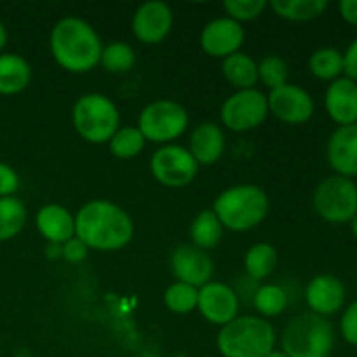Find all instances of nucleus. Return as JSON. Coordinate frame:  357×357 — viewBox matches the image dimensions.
Here are the masks:
<instances>
[{
    "label": "nucleus",
    "instance_id": "f257e3e1",
    "mask_svg": "<svg viewBox=\"0 0 357 357\" xmlns=\"http://www.w3.org/2000/svg\"><path fill=\"white\" fill-rule=\"evenodd\" d=\"M135 234L132 220L121 206L91 201L75 216V237L98 251H117L128 246Z\"/></svg>",
    "mask_w": 357,
    "mask_h": 357
},
{
    "label": "nucleus",
    "instance_id": "f03ea898",
    "mask_svg": "<svg viewBox=\"0 0 357 357\" xmlns=\"http://www.w3.org/2000/svg\"><path fill=\"white\" fill-rule=\"evenodd\" d=\"M103 47L98 33L80 17H63L51 31V52L61 68L84 73L100 63Z\"/></svg>",
    "mask_w": 357,
    "mask_h": 357
},
{
    "label": "nucleus",
    "instance_id": "7ed1b4c3",
    "mask_svg": "<svg viewBox=\"0 0 357 357\" xmlns=\"http://www.w3.org/2000/svg\"><path fill=\"white\" fill-rule=\"evenodd\" d=\"M216 345L223 357H265L275 347V330L261 317H236L220 330Z\"/></svg>",
    "mask_w": 357,
    "mask_h": 357
},
{
    "label": "nucleus",
    "instance_id": "20e7f679",
    "mask_svg": "<svg viewBox=\"0 0 357 357\" xmlns=\"http://www.w3.org/2000/svg\"><path fill=\"white\" fill-rule=\"evenodd\" d=\"M222 227L244 232L260 225L268 211L267 194L255 185H237L223 190L213 204Z\"/></svg>",
    "mask_w": 357,
    "mask_h": 357
},
{
    "label": "nucleus",
    "instance_id": "39448f33",
    "mask_svg": "<svg viewBox=\"0 0 357 357\" xmlns=\"http://www.w3.org/2000/svg\"><path fill=\"white\" fill-rule=\"evenodd\" d=\"M281 344L288 357H330L335 330L326 317L312 312L300 314L286 324Z\"/></svg>",
    "mask_w": 357,
    "mask_h": 357
},
{
    "label": "nucleus",
    "instance_id": "423d86ee",
    "mask_svg": "<svg viewBox=\"0 0 357 357\" xmlns=\"http://www.w3.org/2000/svg\"><path fill=\"white\" fill-rule=\"evenodd\" d=\"M73 128L89 143H108L117 132L119 110L114 101L100 93L84 94L73 105Z\"/></svg>",
    "mask_w": 357,
    "mask_h": 357
},
{
    "label": "nucleus",
    "instance_id": "0eeeda50",
    "mask_svg": "<svg viewBox=\"0 0 357 357\" xmlns=\"http://www.w3.org/2000/svg\"><path fill=\"white\" fill-rule=\"evenodd\" d=\"M314 209L328 223H351L357 215V183L351 178H326L317 185L312 197Z\"/></svg>",
    "mask_w": 357,
    "mask_h": 357
},
{
    "label": "nucleus",
    "instance_id": "6e6552de",
    "mask_svg": "<svg viewBox=\"0 0 357 357\" xmlns=\"http://www.w3.org/2000/svg\"><path fill=\"white\" fill-rule=\"evenodd\" d=\"M188 114L176 101L160 100L146 105L138 119V129L143 138L153 143H167L185 132Z\"/></svg>",
    "mask_w": 357,
    "mask_h": 357
},
{
    "label": "nucleus",
    "instance_id": "1a4fd4ad",
    "mask_svg": "<svg viewBox=\"0 0 357 357\" xmlns=\"http://www.w3.org/2000/svg\"><path fill=\"white\" fill-rule=\"evenodd\" d=\"M199 164L187 149L180 145H166L150 159V171L159 183L171 188L187 187L197 174Z\"/></svg>",
    "mask_w": 357,
    "mask_h": 357
},
{
    "label": "nucleus",
    "instance_id": "9d476101",
    "mask_svg": "<svg viewBox=\"0 0 357 357\" xmlns=\"http://www.w3.org/2000/svg\"><path fill=\"white\" fill-rule=\"evenodd\" d=\"M267 114V96L257 89H243L227 98L222 107V122L230 131L244 132L261 126Z\"/></svg>",
    "mask_w": 357,
    "mask_h": 357
},
{
    "label": "nucleus",
    "instance_id": "9b49d317",
    "mask_svg": "<svg viewBox=\"0 0 357 357\" xmlns=\"http://www.w3.org/2000/svg\"><path fill=\"white\" fill-rule=\"evenodd\" d=\"M268 110L286 124H303L314 115V100L305 89L295 84L272 89L267 96Z\"/></svg>",
    "mask_w": 357,
    "mask_h": 357
},
{
    "label": "nucleus",
    "instance_id": "f8f14e48",
    "mask_svg": "<svg viewBox=\"0 0 357 357\" xmlns=\"http://www.w3.org/2000/svg\"><path fill=\"white\" fill-rule=\"evenodd\" d=\"M197 309L206 321L218 326L232 323L237 317L239 300L236 291L223 282H211L199 288Z\"/></svg>",
    "mask_w": 357,
    "mask_h": 357
},
{
    "label": "nucleus",
    "instance_id": "ddd939ff",
    "mask_svg": "<svg viewBox=\"0 0 357 357\" xmlns=\"http://www.w3.org/2000/svg\"><path fill=\"white\" fill-rule=\"evenodd\" d=\"M244 28L232 17H218L209 21L201 31V47L211 58H229L239 52L243 45Z\"/></svg>",
    "mask_w": 357,
    "mask_h": 357
},
{
    "label": "nucleus",
    "instance_id": "4468645a",
    "mask_svg": "<svg viewBox=\"0 0 357 357\" xmlns=\"http://www.w3.org/2000/svg\"><path fill=\"white\" fill-rule=\"evenodd\" d=\"M171 271L178 281L199 289L211 279L213 260L206 251L199 250L194 244H183L171 255Z\"/></svg>",
    "mask_w": 357,
    "mask_h": 357
},
{
    "label": "nucleus",
    "instance_id": "2eb2a0df",
    "mask_svg": "<svg viewBox=\"0 0 357 357\" xmlns=\"http://www.w3.org/2000/svg\"><path fill=\"white\" fill-rule=\"evenodd\" d=\"M345 284L331 274H319L310 279L305 288V302L309 305L310 312L316 316L328 317L340 312L344 309Z\"/></svg>",
    "mask_w": 357,
    "mask_h": 357
},
{
    "label": "nucleus",
    "instance_id": "dca6fc26",
    "mask_svg": "<svg viewBox=\"0 0 357 357\" xmlns=\"http://www.w3.org/2000/svg\"><path fill=\"white\" fill-rule=\"evenodd\" d=\"M173 26V10L164 2H146L132 16V33L143 44H159Z\"/></svg>",
    "mask_w": 357,
    "mask_h": 357
},
{
    "label": "nucleus",
    "instance_id": "f3484780",
    "mask_svg": "<svg viewBox=\"0 0 357 357\" xmlns=\"http://www.w3.org/2000/svg\"><path fill=\"white\" fill-rule=\"evenodd\" d=\"M326 157L335 174L351 180L357 178V124L340 126L331 132Z\"/></svg>",
    "mask_w": 357,
    "mask_h": 357
},
{
    "label": "nucleus",
    "instance_id": "a211bd4d",
    "mask_svg": "<svg viewBox=\"0 0 357 357\" xmlns=\"http://www.w3.org/2000/svg\"><path fill=\"white\" fill-rule=\"evenodd\" d=\"M324 108L335 124H357V84L347 77L333 80L324 94Z\"/></svg>",
    "mask_w": 357,
    "mask_h": 357
},
{
    "label": "nucleus",
    "instance_id": "6ab92c4d",
    "mask_svg": "<svg viewBox=\"0 0 357 357\" xmlns=\"http://www.w3.org/2000/svg\"><path fill=\"white\" fill-rule=\"evenodd\" d=\"M35 223L49 244H65L75 237V218L59 204H47L38 209Z\"/></svg>",
    "mask_w": 357,
    "mask_h": 357
},
{
    "label": "nucleus",
    "instance_id": "aec40b11",
    "mask_svg": "<svg viewBox=\"0 0 357 357\" xmlns=\"http://www.w3.org/2000/svg\"><path fill=\"white\" fill-rule=\"evenodd\" d=\"M223 150H225V136L220 126L204 122L192 131L188 152L197 164H206V166L215 164L223 155Z\"/></svg>",
    "mask_w": 357,
    "mask_h": 357
},
{
    "label": "nucleus",
    "instance_id": "412c9836",
    "mask_svg": "<svg viewBox=\"0 0 357 357\" xmlns=\"http://www.w3.org/2000/svg\"><path fill=\"white\" fill-rule=\"evenodd\" d=\"M31 80V68L24 58L13 52L0 54V94L13 96L28 87Z\"/></svg>",
    "mask_w": 357,
    "mask_h": 357
},
{
    "label": "nucleus",
    "instance_id": "4be33fe9",
    "mask_svg": "<svg viewBox=\"0 0 357 357\" xmlns=\"http://www.w3.org/2000/svg\"><path fill=\"white\" fill-rule=\"evenodd\" d=\"M223 75L232 86L243 89H253L255 84L258 82V65L253 58L244 52H236L223 59Z\"/></svg>",
    "mask_w": 357,
    "mask_h": 357
},
{
    "label": "nucleus",
    "instance_id": "5701e85b",
    "mask_svg": "<svg viewBox=\"0 0 357 357\" xmlns=\"http://www.w3.org/2000/svg\"><path fill=\"white\" fill-rule=\"evenodd\" d=\"M223 227L213 209H204L194 218L190 225V237L195 248L206 251L215 248L220 243Z\"/></svg>",
    "mask_w": 357,
    "mask_h": 357
},
{
    "label": "nucleus",
    "instance_id": "b1692460",
    "mask_svg": "<svg viewBox=\"0 0 357 357\" xmlns=\"http://www.w3.org/2000/svg\"><path fill=\"white\" fill-rule=\"evenodd\" d=\"M268 6L282 20L310 21L319 17L330 3L326 0H272Z\"/></svg>",
    "mask_w": 357,
    "mask_h": 357
},
{
    "label": "nucleus",
    "instance_id": "393cba45",
    "mask_svg": "<svg viewBox=\"0 0 357 357\" xmlns=\"http://www.w3.org/2000/svg\"><path fill=\"white\" fill-rule=\"evenodd\" d=\"M309 70L316 79L333 82L344 77V52L335 47L317 49L310 56Z\"/></svg>",
    "mask_w": 357,
    "mask_h": 357
},
{
    "label": "nucleus",
    "instance_id": "a878e982",
    "mask_svg": "<svg viewBox=\"0 0 357 357\" xmlns=\"http://www.w3.org/2000/svg\"><path fill=\"white\" fill-rule=\"evenodd\" d=\"M26 223V208L16 197H0V243L10 241Z\"/></svg>",
    "mask_w": 357,
    "mask_h": 357
},
{
    "label": "nucleus",
    "instance_id": "bb28decb",
    "mask_svg": "<svg viewBox=\"0 0 357 357\" xmlns=\"http://www.w3.org/2000/svg\"><path fill=\"white\" fill-rule=\"evenodd\" d=\"M275 265H278V251L272 244L267 243L255 244L244 257V267H246L248 275L255 281L268 278L274 272Z\"/></svg>",
    "mask_w": 357,
    "mask_h": 357
},
{
    "label": "nucleus",
    "instance_id": "cd10ccee",
    "mask_svg": "<svg viewBox=\"0 0 357 357\" xmlns=\"http://www.w3.org/2000/svg\"><path fill=\"white\" fill-rule=\"evenodd\" d=\"M145 142L146 139L143 138L138 128H121L112 136L108 145H110L112 155L117 159H132L142 153V150L145 149Z\"/></svg>",
    "mask_w": 357,
    "mask_h": 357
},
{
    "label": "nucleus",
    "instance_id": "c85d7f7f",
    "mask_svg": "<svg viewBox=\"0 0 357 357\" xmlns=\"http://www.w3.org/2000/svg\"><path fill=\"white\" fill-rule=\"evenodd\" d=\"M255 309L265 317H274L284 312L288 307V293L278 284H265L255 293Z\"/></svg>",
    "mask_w": 357,
    "mask_h": 357
},
{
    "label": "nucleus",
    "instance_id": "c756f323",
    "mask_svg": "<svg viewBox=\"0 0 357 357\" xmlns=\"http://www.w3.org/2000/svg\"><path fill=\"white\" fill-rule=\"evenodd\" d=\"M100 63L112 73L129 72L136 63V52L126 42H112L101 51Z\"/></svg>",
    "mask_w": 357,
    "mask_h": 357
},
{
    "label": "nucleus",
    "instance_id": "7c9ffc66",
    "mask_svg": "<svg viewBox=\"0 0 357 357\" xmlns=\"http://www.w3.org/2000/svg\"><path fill=\"white\" fill-rule=\"evenodd\" d=\"M199 289L185 282H173L164 293V302L166 307L174 314H188L197 309Z\"/></svg>",
    "mask_w": 357,
    "mask_h": 357
},
{
    "label": "nucleus",
    "instance_id": "2f4dec72",
    "mask_svg": "<svg viewBox=\"0 0 357 357\" xmlns=\"http://www.w3.org/2000/svg\"><path fill=\"white\" fill-rule=\"evenodd\" d=\"M288 79L289 66L281 56L268 54L258 63V80H261L265 86L271 87V91L288 84Z\"/></svg>",
    "mask_w": 357,
    "mask_h": 357
},
{
    "label": "nucleus",
    "instance_id": "473e14b6",
    "mask_svg": "<svg viewBox=\"0 0 357 357\" xmlns=\"http://www.w3.org/2000/svg\"><path fill=\"white\" fill-rule=\"evenodd\" d=\"M229 17L241 23V21H251L260 16L267 7L265 0H227L223 3Z\"/></svg>",
    "mask_w": 357,
    "mask_h": 357
},
{
    "label": "nucleus",
    "instance_id": "72a5a7b5",
    "mask_svg": "<svg viewBox=\"0 0 357 357\" xmlns=\"http://www.w3.org/2000/svg\"><path fill=\"white\" fill-rule=\"evenodd\" d=\"M340 335L349 345L357 347V300L345 307L340 319Z\"/></svg>",
    "mask_w": 357,
    "mask_h": 357
},
{
    "label": "nucleus",
    "instance_id": "f704fd0d",
    "mask_svg": "<svg viewBox=\"0 0 357 357\" xmlns=\"http://www.w3.org/2000/svg\"><path fill=\"white\" fill-rule=\"evenodd\" d=\"M20 188V176L6 162H0V197H13Z\"/></svg>",
    "mask_w": 357,
    "mask_h": 357
},
{
    "label": "nucleus",
    "instance_id": "c9c22d12",
    "mask_svg": "<svg viewBox=\"0 0 357 357\" xmlns=\"http://www.w3.org/2000/svg\"><path fill=\"white\" fill-rule=\"evenodd\" d=\"M87 250L89 248L82 241L77 239V237H72L65 244H61V257L66 261H70V264H79V261H82L87 257Z\"/></svg>",
    "mask_w": 357,
    "mask_h": 357
},
{
    "label": "nucleus",
    "instance_id": "e433bc0d",
    "mask_svg": "<svg viewBox=\"0 0 357 357\" xmlns=\"http://www.w3.org/2000/svg\"><path fill=\"white\" fill-rule=\"evenodd\" d=\"M344 77L357 84V37L349 44L344 52Z\"/></svg>",
    "mask_w": 357,
    "mask_h": 357
},
{
    "label": "nucleus",
    "instance_id": "4c0bfd02",
    "mask_svg": "<svg viewBox=\"0 0 357 357\" xmlns=\"http://www.w3.org/2000/svg\"><path fill=\"white\" fill-rule=\"evenodd\" d=\"M338 13L345 23L357 26V0H342L338 3Z\"/></svg>",
    "mask_w": 357,
    "mask_h": 357
},
{
    "label": "nucleus",
    "instance_id": "58836bf2",
    "mask_svg": "<svg viewBox=\"0 0 357 357\" xmlns=\"http://www.w3.org/2000/svg\"><path fill=\"white\" fill-rule=\"evenodd\" d=\"M47 255H49V257H52V258L61 257V244H49Z\"/></svg>",
    "mask_w": 357,
    "mask_h": 357
},
{
    "label": "nucleus",
    "instance_id": "ea45409f",
    "mask_svg": "<svg viewBox=\"0 0 357 357\" xmlns=\"http://www.w3.org/2000/svg\"><path fill=\"white\" fill-rule=\"evenodd\" d=\"M6 44H7V30L6 26H3L2 21H0V51L6 47Z\"/></svg>",
    "mask_w": 357,
    "mask_h": 357
},
{
    "label": "nucleus",
    "instance_id": "a19ab883",
    "mask_svg": "<svg viewBox=\"0 0 357 357\" xmlns=\"http://www.w3.org/2000/svg\"><path fill=\"white\" fill-rule=\"evenodd\" d=\"M351 232H352V236L357 239V215L351 220Z\"/></svg>",
    "mask_w": 357,
    "mask_h": 357
},
{
    "label": "nucleus",
    "instance_id": "79ce46f5",
    "mask_svg": "<svg viewBox=\"0 0 357 357\" xmlns=\"http://www.w3.org/2000/svg\"><path fill=\"white\" fill-rule=\"evenodd\" d=\"M265 357H288V356H286L282 351H275V349H274V351H272L271 354H267Z\"/></svg>",
    "mask_w": 357,
    "mask_h": 357
}]
</instances>
